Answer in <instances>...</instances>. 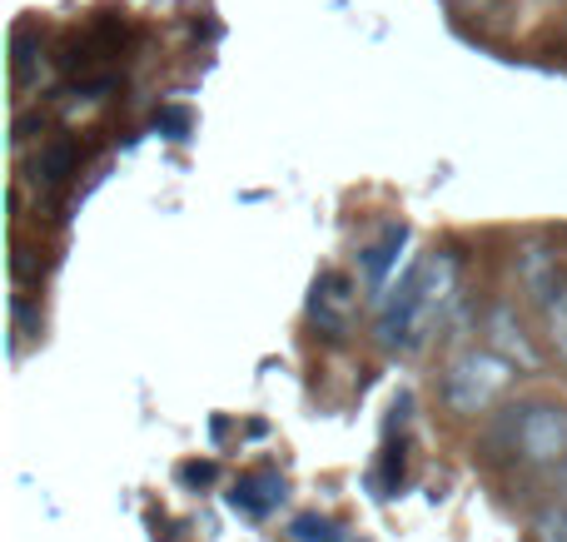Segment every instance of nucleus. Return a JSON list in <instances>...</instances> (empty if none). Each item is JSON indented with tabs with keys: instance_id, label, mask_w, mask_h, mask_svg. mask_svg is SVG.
<instances>
[{
	"instance_id": "0eeeda50",
	"label": "nucleus",
	"mask_w": 567,
	"mask_h": 542,
	"mask_svg": "<svg viewBox=\"0 0 567 542\" xmlns=\"http://www.w3.org/2000/svg\"><path fill=\"white\" fill-rule=\"evenodd\" d=\"M488 344L498 348L508 364H523L528 374L543 364V358L533 354V344H528V334H523V324H518V314H513V304H493V309H488Z\"/></svg>"
},
{
	"instance_id": "39448f33",
	"label": "nucleus",
	"mask_w": 567,
	"mask_h": 542,
	"mask_svg": "<svg viewBox=\"0 0 567 542\" xmlns=\"http://www.w3.org/2000/svg\"><path fill=\"white\" fill-rule=\"evenodd\" d=\"M558 284H563L558 249L543 244V239L523 244V249H518V289H523V299H528L533 309H543L553 294H558Z\"/></svg>"
},
{
	"instance_id": "dca6fc26",
	"label": "nucleus",
	"mask_w": 567,
	"mask_h": 542,
	"mask_svg": "<svg viewBox=\"0 0 567 542\" xmlns=\"http://www.w3.org/2000/svg\"><path fill=\"white\" fill-rule=\"evenodd\" d=\"M215 473H219L215 463H185V468H179V483H199V488H205V483H215Z\"/></svg>"
},
{
	"instance_id": "f03ea898",
	"label": "nucleus",
	"mask_w": 567,
	"mask_h": 542,
	"mask_svg": "<svg viewBox=\"0 0 567 542\" xmlns=\"http://www.w3.org/2000/svg\"><path fill=\"white\" fill-rule=\"evenodd\" d=\"M458 304V259L449 249H433L419 264V294H413V324H409V354H419L443 329V314Z\"/></svg>"
},
{
	"instance_id": "4468645a",
	"label": "nucleus",
	"mask_w": 567,
	"mask_h": 542,
	"mask_svg": "<svg viewBox=\"0 0 567 542\" xmlns=\"http://www.w3.org/2000/svg\"><path fill=\"white\" fill-rule=\"evenodd\" d=\"M289 538H293V542H343L339 528H333L329 518H319V513L293 518V523H289Z\"/></svg>"
},
{
	"instance_id": "1a4fd4ad",
	"label": "nucleus",
	"mask_w": 567,
	"mask_h": 542,
	"mask_svg": "<svg viewBox=\"0 0 567 542\" xmlns=\"http://www.w3.org/2000/svg\"><path fill=\"white\" fill-rule=\"evenodd\" d=\"M403 244H409V229H403V225H389L379 244L363 249V279H369V289H389V269L399 264V249H403Z\"/></svg>"
},
{
	"instance_id": "9d476101",
	"label": "nucleus",
	"mask_w": 567,
	"mask_h": 542,
	"mask_svg": "<svg viewBox=\"0 0 567 542\" xmlns=\"http://www.w3.org/2000/svg\"><path fill=\"white\" fill-rule=\"evenodd\" d=\"M35 65H45V60H40V30L35 25H16V55H10V70H16L20 90H30Z\"/></svg>"
},
{
	"instance_id": "423d86ee",
	"label": "nucleus",
	"mask_w": 567,
	"mask_h": 542,
	"mask_svg": "<svg viewBox=\"0 0 567 542\" xmlns=\"http://www.w3.org/2000/svg\"><path fill=\"white\" fill-rule=\"evenodd\" d=\"M284 498H289V483H284L275 468H255V473L235 478V488H229V508L239 518H269Z\"/></svg>"
},
{
	"instance_id": "9b49d317",
	"label": "nucleus",
	"mask_w": 567,
	"mask_h": 542,
	"mask_svg": "<svg viewBox=\"0 0 567 542\" xmlns=\"http://www.w3.org/2000/svg\"><path fill=\"white\" fill-rule=\"evenodd\" d=\"M543 329H548V348L553 358L567 368V279L558 284V294L543 304Z\"/></svg>"
},
{
	"instance_id": "f8f14e48",
	"label": "nucleus",
	"mask_w": 567,
	"mask_h": 542,
	"mask_svg": "<svg viewBox=\"0 0 567 542\" xmlns=\"http://www.w3.org/2000/svg\"><path fill=\"white\" fill-rule=\"evenodd\" d=\"M403 468H409V448H403V438H399V444L389 438V444H383V458H379V473H373V483H379V493H383V498L399 493Z\"/></svg>"
},
{
	"instance_id": "a211bd4d",
	"label": "nucleus",
	"mask_w": 567,
	"mask_h": 542,
	"mask_svg": "<svg viewBox=\"0 0 567 542\" xmlns=\"http://www.w3.org/2000/svg\"><path fill=\"white\" fill-rule=\"evenodd\" d=\"M458 6H463V10H488L493 0H458Z\"/></svg>"
},
{
	"instance_id": "f3484780",
	"label": "nucleus",
	"mask_w": 567,
	"mask_h": 542,
	"mask_svg": "<svg viewBox=\"0 0 567 542\" xmlns=\"http://www.w3.org/2000/svg\"><path fill=\"white\" fill-rule=\"evenodd\" d=\"M558 498H563V503H567V458H563V463H558Z\"/></svg>"
},
{
	"instance_id": "7ed1b4c3",
	"label": "nucleus",
	"mask_w": 567,
	"mask_h": 542,
	"mask_svg": "<svg viewBox=\"0 0 567 542\" xmlns=\"http://www.w3.org/2000/svg\"><path fill=\"white\" fill-rule=\"evenodd\" d=\"M563 458H567V404H558V398L518 404V463L558 468Z\"/></svg>"
},
{
	"instance_id": "20e7f679",
	"label": "nucleus",
	"mask_w": 567,
	"mask_h": 542,
	"mask_svg": "<svg viewBox=\"0 0 567 542\" xmlns=\"http://www.w3.org/2000/svg\"><path fill=\"white\" fill-rule=\"evenodd\" d=\"M349 319H353V279L343 269H323L309 294V324L323 338H343L349 334Z\"/></svg>"
},
{
	"instance_id": "6e6552de",
	"label": "nucleus",
	"mask_w": 567,
	"mask_h": 542,
	"mask_svg": "<svg viewBox=\"0 0 567 542\" xmlns=\"http://www.w3.org/2000/svg\"><path fill=\"white\" fill-rule=\"evenodd\" d=\"M75 169H80V149L70 145L65 135H55V139H45V145H40V155H35V179H40L45 189H60L70 175H75Z\"/></svg>"
},
{
	"instance_id": "ddd939ff",
	"label": "nucleus",
	"mask_w": 567,
	"mask_h": 542,
	"mask_svg": "<svg viewBox=\"0 0 567 542\" xmlns=\"http://www.w3.org/2000/svg\"><path fill=\"white\" fill-rule=\"evenodd\" d=\"M533 542H567V503H543L533 513Z\"/></svg>"
},
{
	"instance_id": "f257e3e1",
	"label": "nucleus",
	"mask_w": 567,
	"mask_h": 542,
	"mask_svg": "<svg viewBox=\"0 0 567 542\" xmlns=\"http://www.w3.org/2000/svg\"><path fill=\"white\" fill-rule=\"evenodd\" d=\"M513 388V364L493 344H468L449 358L439 378V404L453 418H483L488 408H498V398Z\"/></svg>"
},
{
	"instance_id": "2eb2a0df",
	"label": "nucleus",
	"mask_w": 567,
	"mask_h": 542,
	"mask_svg": "<svg viewBox=\"0 0 567 542\" xmlns=\"http://www.w3.org/2000/svg\"><path fill=\"white\" fill-rule=\"evenodd\" d=\"M155 129L165 139H189V129H195V115H189L185 105H165V110H155Z\"/></svg>"
}]
</instances>
